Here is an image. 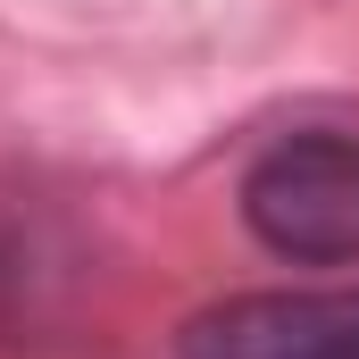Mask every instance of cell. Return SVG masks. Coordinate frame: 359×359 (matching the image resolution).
Listing matches in <instances>:
<instances>
[{"label": "cell", "mask_w": 359, "mask_h": 359, "mask_svg": "<svg viewBox=\"0 0 359 359\" xmlns=\"http://www.w3.org/2000/svg\"><path fill=\"white\" fill-rule=\"evenodd\" d=\"M243 226L292 268H351L359 259V134H343V126L276 134L243 168Z\"/></svg>", "instance_id": "6da1fadb"}, {"label": "cell", "mask_w": 359, "mask_h": 359, "mask_svg": "<svg viewBox=\"0 0 359 359\" xmlns=\"http://www.w3.org/2000/svg\"><path fill=\"white\" fill-rule=\"evenodd\" d=\"M176 359H359V284L234 292V301L184 318Z\"/></svg>", "instance_id": "7a4b0ae2"}]
</instances>
